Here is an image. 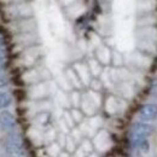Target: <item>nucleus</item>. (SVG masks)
<instances>
[{"label": "nucleus", "instance_id": "1", "mask_svg": "<svg viewBox=\"0 0 157 157\" xmlns=\"http://www.w3.org/2000/svg\"><path fill=\"white\" fill-rule=\"evenodd\" d=\"M154 132V128L146 123V122H137L134 123L132 131H131V134H129V143L133 147H138L139 144L145 140V139H149V137Z\"/></svg>", "mask_w": 157, "mask_h": 157}, {"label": "nucleus", "instance_id": "2", "mask_svg": "<svg viewBox=\"0 0 157 157\" xmlns=\"http://www.w3.org/2000/svg\"><path fill=\"white\" fill-rule=\"evenodd\" d=\"M139 118L143 122H151L157 118V104L155 103H147L144 104L139 110Z\"/></svg>", "mask_w": 157, "mask_h": 157}, {"label": "nucleus", "instance_id": "3", "mask_svg": "<svg viewBox=\"0 0 157 157\" xmlns=\"http://www.w3.org/2000/svg\"><path fill=\"white\" fill-rule=\"evenodd\" d=\"M0 124H1L2 129L7 131V132H13L16 128V118L11 113L4 110L0 114Z\"/></svg>", "mask_w": 157, "mask_h": 157}, {"label": "nucleus", "instance_id": "4", "mask_svg": "<svg viewBox=\"0 0 157 157\" xmlns=\"http://www.w3.org/2000/svg\"><path fill=\"white\" fill-rule=\"evenodd\" d=\"M5 150L9 157H23L24 156V149L22 145L13 144L11 141H6L5 144Z\"/></svg>", "mask_w": 157, "mask_h": 157}, {"label": "nucleus", "instance_id": "5", "mask_svg": "<svg viewBox=\"0 0 157 157\" xmlns=\"http://www.w3.org/2000/svg\"><path fill=\"white\" fill-rule=\"evenodd\" d=\"M12 98L7 92H0V109H6L11 105Z\"/></svg>", "mask_w": 157, "mask_h": 157}, {"label": "nucleus", "instance_id": "6", "mask_svg": "<svg viewBox=\"0 0 157 157\" xmlns=\"http://www.w3.org/2000/svg\"><path fill=\"white\" fill-rule=\"evenodd\" d=\"M137 149H139L140 151H143L144 154H147V152L150 151V141H149V139L143 140V141L139 144V146H138Z\"/></svg>", "mask_w": 157, "mask_h": 157}, {"label": "nucleus", "instance_id": "7", "mask_svg": "<svg viewBox=\"0 0 157 157\" xmlns=\"http://www.w3.org/2000/svg\"><path fill=\"white\" fill-rule=\"evenodd\" d=\"M5 68V56L4 53L0 51V71H2Z\"/></svg>", "mask_w": 157, "mask_h": 157}, {"label": "nucleus", "instance_id": "8", "mask_svg": "<svg viewBox=\"0 0 157 157\" xmlns=\"http://www.w3.org/2000/svg\"><path fill=\"white\" fill-rule=\"evenodd\" d=\"M6 85H7V81H6L4 78H1V76H0V88H4Z\"/></svg>", "mask_w": 157, "mask_h": 157}, {"label": "nucleus", "instance_id": "9", "mask_svg": "<svg viewBox=\"0 0 157 157\" xmlns=\"http://www.w3.org/2000/svg\"><path fill=\"white\" fill-rule=\"evenodd\" d=\"M5 39L4 38H0V51H2V48L5 47Z\"/></svg>", "mask_w": 157, "mask_h": 157}, {"label": "nucleus", "instance_id": "10", "mask_svg": "<svg viewBox=\"0 0 157 157\" xmlns=\"http://www.w3.org/2000/svg\"><path fill=\"white\" fill-rule=\"evenodd\" d=\"M152 90H154V92H156V93H157V78L154 80V83H152Z\"/></svg>", "mask_w": 157, "mask_h": 157}]
</instances>
